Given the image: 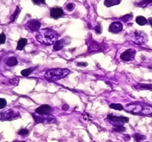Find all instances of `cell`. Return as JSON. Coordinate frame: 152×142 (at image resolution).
Here are the masks:
<instances>
[{
	"instance_id": "29",
	"label": "cell",
	"mask_w": 152,
	"mask_h": 142,
	"mask_svg": "<svg viewBox=\"0 0 152 142\" xmlns=\"http://www.w3.org/2000/svg\"><path fill=\"white\" fill-rule=\"evenodd\" d=\"M6 34L4 33H1L0 34V44H3L6 43Z\"/></svg>"
},
{
	"instance_id": "38",
	"label": "cell",
	"mask_w": 152,
	"mask_h": 142,
	"mask_svg": "<svg viewBox=\"0 0 152 142\" xmlns=\"http://www.w3.org/2000/svg\"><path fill=\"white\" fill-rule=\"evenodd\" d=\"M19 142H25V141H19Z\"/></svg>"
},
{
	"instance_id": "12",
	"label": "cell",
	"mask_w": 152,
	"mask_h": 142,
	"mask_svg": "<svg viewBox=\"0 0 152 142\" xmlns=\"http://www.w3.org/2000/svg\"><path fill=\"white\" fill-rule=\"evenodd\" d=\"M67 44L68 43L66 42V40H65V39H59V40H57V41L56 42L55 44H53L54 50H56V51L60 50V49L65 47V46L67 45Z\"/></svg>"
},
{
	"instance_id": "11",
	"label": "cell",
	"mask_w": 152,
	"mask_h": 142,
	"mask_svg": "<svg viewBox=\"0 0 152 142\" xmlns=\"http://www.w3.org/2000/svg\"><path fill=\"white\" fill-rule=\"evenodd\" d=\"M63 10L62 8H59V7H54L50 9V16L53 18H60L61 16L63 15Z\"/></svg>"
},
{
	"instance_id": "18",
	"label": "cell",
	"mask_w": 152,
	"mask_h": 142,
	"mask_svg": "<svg viewBox=\"0 0 152 142\" xmlns=\"http://www.w3.org/2000/svg\"><path fill=\"white\" fill-rule=\"evenodd\" d=\"M3 83L7 85H18L19 83V78H14L10 79L6 81H3Z\"/></svg>"
},
{
	"instance_id": "23",
	"label": "cell",
	"mask_w": 152,
	"mask_h": 142,
	"mask_svg": "<svg viewBox=\"0 0 152 142\" xmlns=\"http://www.w3.org/2000/svg\"><path fill=\"white\" fill-rule=\"evenodd\" d=\"M110 107L113 109H117V110H123L124 109V107L122 105L119 104V103H112L110 105Z\"/></svg>"
},
{
	"instance_id": "3",
	"label": "cell",
	"mask_w": 152,
	"mask_h": 142,
	"mask_svg": "<svg viewBox=\"0 0 152 142\" xmlns=\"http://www.w3.org/2000/svg\"><path fill=\"white\" fill-rule=\"evenodd\" d=\"M131 39L137 45H144L148 42V36L144 32L135 30L131 35Z\"/></svg>"
},
{
	"instance_id": "25",
	"label": "cell",
	"mask_w": 152,
	"mask_h": 142,
	"mask_svg": "<svg viewBox=\"0 0 152 142\" xmlns=\"http://www.w3.org/2000/svg\"><path fill=\"white\" fill-rule=\"evenodd\" d=\"M133 137H134L135 140L137 142H140L141 141L143 140V139L145 138V137H144V135H142V134H138V133H137V134H135L134 135H133Z\"/></svg>"
},
{
	"instance_id": "36",
	"label": "cell",
	"mask_w": 152,
	"mask_h": 142,
	"mask_svg": "<svg viewBox=\"0 0 152 142\" xmlns=\"http://www.w3.org/2000/svg\"><path fill=\"white\" fill-rule=\"evenodd\" d=\"M148 21H149V23H150L151 25V27H152V18H149V19H148Z\"/></svg>"
},
{
	"instance_id": "9",
	"label": "cell",
	"mask_w": 152,
	"mask_h": 142,
	"mask_svg": "<svg viewBox=\"0 0 152 142\" xmlns=\"http://www.w3.org/2000/svg\"><path fill=\"white\" fill-rule=\"evenodd\" d=\"M53 111V109L49 105H42L36 109V113L39 115H49Z\"/></svg>"
},
{
	"instance_id": "37",
	"label": "cell",
	"mask_w": 152,
	"mask_h": 142,
	"mask_svg": "<svg viewBox=\"0 0 152 142\" xmlns=\"http://www.w3.org/2000/svg\"><path fill=\"white\" fill-rule=\"evenodd\" d=\"M151 116H152V113H150V114H149Z\"/></svg>"
},
{
	"instance_id": "21",
	"label": "cell",
	"mask_w": 152,
	"mask_h": 142,
	"mask_svg": "<svg viewBox=\"0 0 152 142\" xmlns=\"http://www.w3.org/2000/svg\"><path fill=\"white\" fill-rule=\"evenodd\" d=\"M100 48H99L98 45L97 44L96 42H92L90 45H89V52H94V51H97L99 50Z\"/></svg>"
},
{
	"instance_id": "33",
	"label": "cell",
	"mask_w": 152,
	"mask_h": 142,
	"mask_svg": "<svg viewBox=\"0 0 152 142\" xmlns=\"http://www.w3.org/2000/svg\"><path fill=\"white\" fill-rule=\"evenodd\" d=\"M78 66H83V67H86L87 65V62H78L77 63Z\"/></svg>"
},
{
	"instance_id": "28",
	"label": "cell",
	"mask_w": 152,
	"mask_h": 142,
	"mask_svg": "<svg viewBox=\"0 0 152 142\" xmlns=\"http://www.w3.org/2000/svg\"><path fill=\"white\" fill-rule=\"evenodd\" d=\"M6 105H7V102L6 100L3 98H0V109L6 107Z\"/></svg>"
},
{
	"instance_id": "24",
	"label": "cell",
	"mask_w": 152,
	"mask_h": 142,
	"mask_svg": "<svg viewBox=\"0 0 152 142\" xmlns=\"http://www.w3.org/2000/svg\"><path fill=\"white\" fill-rule=\"evenodd\" d=\"M125 130H126V128L123 125H115L114 128L113 129V131L115 132H122Z\"/></svg>"
},
{
	"instance_id": "26",
	"label": "cell",
	"mask_w": 152,
	"mask_h": 142,
	"mask_svg": "<svg viewBox=\"0 0 152 142\" xmlns=\"http://www.w3.org/2000/svg\"><path fill=\"white\" fill-rule=\"evenodd\" d=\"M18 134L19 135H22V136H24V135H27V134H29V131L28 129H26V128H22V129H20L18 131Z\"/></svg>"
},
{
	"instance_id": "5",
	"label": "cell",
	"mask_w": 152,
	"mask_h": 142,
	"mask_svg": "<svg viewBox=\"0 0 152 142\" xmlns=\"http://www.w3.org/2000/svg\"><path fill=\"white\" fill-rule=\"evenodd\" d=\"M20 113L15 110L10 109L3 113H0V120L1 121H9L14 120L15 118H19Z\"/></svg>"
},
{
	"instance_id": "15",
	"label": "cell",
	"mask_w": 152,
	"mask_h": 142,
	"mask_svg": "<svg viewBox=\"0 0 152 142\" xmlns=\"http://www.w3.org/2000/svg\"><path fill=\"white\" fill-rule=\"evenodd\" d=\"M6 65L9 67H13L15 65H18V60L15 57H10L6 61Z\"/></svg>"
},
{
	"instance_id": "2",
	"label": "cell",
	"mask_w": 152,
	"mask_h": 142,
	"mask_svg": "<svg viewBox=\"0 0 152 142\" xmlns=\"http://www.w3.org/2000/svg\"><path fill=\"white\" fill-rule=\"evenodd\" d=\"M70 71L67 69H53L48 70L45 73L44 77L47 80L49 81H59L60 79L63 78L67 76Z\"/></svg>"
},
{
	"instance_id": "14",
	"label": "cell",
	"mask_w": 152,
	"mask_h": 142,
	"mask_svg": "<svg viewBox=\"0 0 152 142\" xmlns=\"http://www.w3.org/2000/svg\"><path fill=\"white\" fill-rule=\"evenodd\" d=\"M121 0H105L104 6L107 7H111V6H117L120 3Z\"/></svg>"
},
{
	"instance_id": "30",
	"label": "cell",
	"mask_w": 152,
	"mask_h": 142,
	"mask_svg": "<svg viewBox=\"0 0 152 142\" xmlns=\"http://www.w3.org/2000/svg\"><path fill=\"white\" fill-rule=\"evenodd\" d=\"M74 8H75V4H73V3H69V4H67V6H66V9H67L68 11H69V12L73 11Z\"/></svg>"
},
{
	"instance_id": "19",
	"label": "cell",
	"mask_w": 152,
	"mask_h": 142,
	"mask_svg": "<svg viewBox=\"0 0 152 142\" xmlns=\"http://www.w3.org/2000/svg\"><path fill=\"white\" fill-rule=\"evenodd\" d=\"M20 12H21V9H20L19 6H18L17 7H16L15 11L14 13H13V15H12V17H11V22H14L17 19L18 15L20 14Z\"/></svg>"
},
{
	"instance_id": "35",
	"label": "cell",
	"mask_w": 152,
	"mask_h": 142,
	"mask_svg": "<svg viewBox=\"0 0 152 142\" xmlns=\"http://www.w3.org/2000/svg\"><path fill=\"white\" fill-rule=\"evenodd\" d=\"M62 109H64V110H67V109H69V106H68L67 104L63 105V106H62Z\"/></svg>"
},
{
	"instance_id": "31",
	"label": "cell",
	"mask_w": 152,
	"mask_h": 142,
	"mask_svg": "<svg viewBox=\"0 0 152 142\" xmlns=\"http://www.w3.org/2000/svg\"><path fill=\"white\" fill-rule=\"evenodd\" d=\"M94 30L97 34H101V32H102V27H101V24H97V25L95 27Z\"/></svg>"
},
{
	"instance_id": "22",
	"label": "cell",
	"mask_w": 152,
	"mask_h": 142,
	"mask_svg": "<svg viewBox=\"0 0 152 142\" xmlns=\"http://www.w3.org/2000/svg\"><path fill=\"white\" fill-rule=\"evenodd\" d=\"M34 69H35V68H29V69H24V70H22L21 73H22V75H23L24 77H27V76H28L32 73V71H34Z\"/></svg>"
},
{
	"instance_id": "7",
	"label": "cell",
	"mask_w": 152,
	"mask_h": 142,
	"mask_svg": "<svg viewBox=\"0 0 152 142\" xmlns=\"http://www.w3.org/2000/svg\"><path fill=\"white\" fill-rule=\"evenodd\" d=\"M136 51L133 49H128L120 55V59L124 61H132L135 58Z\"/></svg>"
},
{
	"instance_id": "4",
	"label": "cell",
	"mask_w": 152,
	"mask_h": 142,
	"mask_svg": "<svg viewBox=\"0 0 152 142\" xmlns=\"http://www.w3.org/2000/svg\"><path fill=\"white\" fill-rule=\"evenodd\" d=\"M36 123H56V118L49 115H39L37 113L32 114Z\"/></svg>"
},
{
	"instance_id": "6",
	"label": "cell",
	"mask_w": 152,
	"mask_h": 142,
	"mask_svg": "<svg viewBox=\"0 0 152 142\" xmlns=\"http://www.w3.org/2000/svg\"><path fill=\"white\" fill-rule=\"evenodd\" d=\"M107 118L110 120L111 123H113L115 125H123V124L124 123H128L129 119L128 117L125 116H116L113 115L109 114L107 116Z\"/></svg>"
},
{
	"instance_id": "34",
	"label": "cell",
	"mask_w": 152,
	"mask_h": 142,
	"mask_svg": "<svg viewBox=\"0 0 152 142\" xmlns=\"http://www.w3.org/2000/svg\"><path fill=\"white\" fill-rule=\"evenodd\" d=\"M124 139H125V141H129L130 140V136H129L128 134H125Z\"/></svg>"
},
{
	"instance_id": "16",
	"label": "cell",
	"mask_w": 152,
	"mask_h": 142,
	"mask_svg": "<svg viewBox=\"0 0 152 142\" xmlns=\"http://www.w3.org/2000/svg\"><path fill=\"white\" fill-rule=\"evenodd\" d=\"M150 4H152V0H142L140 2H138V3H135V6L144 8V7H146Z\"/></svg>"
},
{
	"instance_id": "32",
	"label": "cell",
	"mask_w": 152,
	"mask_h": 142,
	"mask_svg": "<svg viewBox=\"0 0 152 142\" xmlns=\"http://www.w3.org/2000/svg\"><path fill=\"white\" fill-rule=\"evenodd\" d=\"M33 2L35 3V4H44V2H45V0H32Z\"/></svg>"
},
{
	"instance_id": "8",
	"label": "cell",
	"mask_w": 152,
	"mask_h": 142,
	"mask_svg": "<svg viewBox=\"0 0 152 142\" xmlns=\"http://www.w3.org/2000/svg\"><path fill=\"white\" fill-rule=\"evenodd\" d=\"M41 26V23L38 20H31L26 24L25 27L27 29L30 30L31 31H37Z\"/></svg>"
},
{
	"instance_id": "20",
	"label": "cell",
	"mask_w": 152,
	"mask_h": 142,
	"mask_svg": "<svg viewBox=\"0 0 152 142\" xmlns=\"http://www.w3.org/2000/svg\"><path fill=\"white\" fill-rule=\"evenodd\" d=\"M135 87H136L138 89H142V90H151L152 91V85H142V84H139V85L135 86Z\"/></svg>"
},
{
	"instance_id": "1",
	"label": "cell",
	"mask_w": 152,
	"mask_h": 142,
	"mask_svg": "<svg viewBox=\"0 0 152 142\" xmlns=\"http://www.w3.org/2000/svg\"><path fill=\"white\" fill-rule=\"evenodd\" d=\"M59 37V35L57 32L50 28L40 30L36 34V39L39 43L47 46L53 45Z\"/></svg>"
},
{
	"instance_id": "13",
	"label": "cell",
	"mask_w": 152,
	"mask_h": 142,
	"mask_svg": "<svg viewBox=\"0 0 152 142\" xmlns=\"http://www.w3.org/2000/svg\"><path fill=\"white\" fill-rule=\"evenodd\" d=\"M27 44H28V40H27V39H24V38H21V39H20L18 42L17 49H18V50H22V49L24 48V46L27 45Z\"/></svg>"
},
{
	"instance_id": "27",
	"label": "cell",
	"mask_w": 152,
	"mask_h": 142,
	"mask_svg": "<svg viewBox=\"0 0 152 142\" xmlns=\"http://www.w3.org/2000/svg\"><path fill=\"white\" fill-rule=\"evenodd\" d=\"M132 18H133V15H126L121 18V20H123V21L125 22H127Z\"/></svg>"
},
{
	"instance_id": "10",
	"label": "cell",
	"mask_w": 152,
	"mask_h": 142,
	"mask_svg": "<svg viewBox=\"0 0 152 142\" xmlns=\"http://www.w3.org/2000/svg\"><path fill=\"white\" fill-rule=\"evenodd\" d=\"M123 30V24L119 21H114L109 27V31L113 34H118L122 31Z\"/></svg>"
},
{
	"instance_id": "17",
	"label": "cell",
	"mask_w": 152,
	"mask_h": 142,
	"mask_svg": "<svg viewBox=\"0 0 152 142\" xmlns=\"http://www.w3.org/2000/svg\"><path fill=\"white\" fill-rule=\"evenodd\" d=\"M135 21H136L137 24H139V25H144V24H146L147 23H148V21H147L146 18L141 15L137 17L136 19H135Z\"/></svg>"
}]
</instances>
